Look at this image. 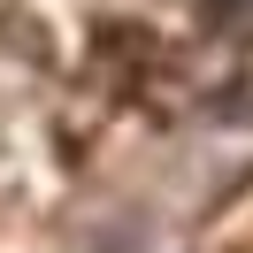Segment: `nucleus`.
<instances>
[{"label":"nucleus","instance_id":"nucleus-1","mask_svg":"<svg viewBox=\"0 0 253 253\" xmlns=\"http://www.w3.org/2000/svg\"><path fill=\"white\" fill-rule=\"evenodd\" d=\"M207 31H215L222 46V84H215V108L238 115V123H253V0H207Z\"/></svg>","mask_w":253,"mask_h":253}]
</instances>
